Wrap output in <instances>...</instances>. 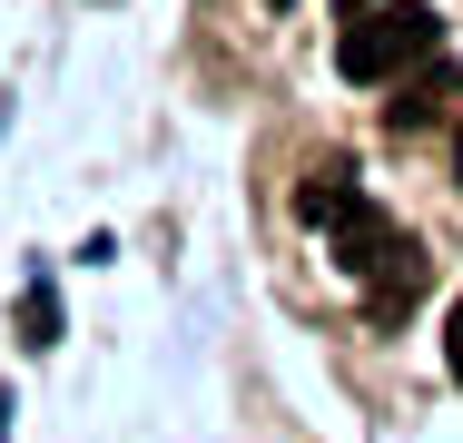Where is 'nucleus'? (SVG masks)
<instances>
[{
  "instance_id": "nucleus-3",
  "label": "nucleus",
  "mask_w": 463,
  "mask_h": 443,
  "mask_svg": "<svg viewBox=\"0 0 463 443\" xmlns=\"http://www.w3.org/2000/svg\"><path fill=\"white\" fill-rule=\"evenodd\" d=\"M424 276H434V266H424V247L404 237V247H394V257H384V266L365 276V306H374V325H394V316H404V306L424 296Z\"/></svg>"
},
{
  "instance_id": "nucleus-1",
  "label": "nucleus",
  "mask_w": 463,
  "mask_h": 443,
  "mask_svg": "<svg viewBox=\"0 0 463 443\" xmlns=\"http://www.w3.org/2000/svg\"><path fill=\"white\" fill-rule=\"evenodd\" d=\"M444 50V20L424 10V0H365V10H345V40H335V70L345 80H404L414 60H434Z\"/></svg>"
},
{
  "instance_id": "nucleus-8",
  "label": "nucleus",
  "mask_w": 463,
  "mask_h": 443,
  "mask_svg": "<svg viewBox=\"0 0 463 443\" xmlns=\"http://www.w3.org/2000/svg\"><path fill=\"white\" fill-rule=\"evenodd\" d=\"M267 10H286V0H267Z\"/></svg>"
},
{
  "instance_id": "nucleus-5",
  "label": "nucleus",
  "mask_w": 463,
  "mask_h": 443,
  "mask_svg": "<svg viewBox=\"0 0 463 443\" xmlns=\"http://www.w3.org/2000/svg\"><path fill=\"white\" fill-rule=\"evenodd\" d=\"M444 364L463 374V296H454V316H444Z\"/></svg>"
},
{
  "instance_id": "nucleus-6",
  "label": "nucleus",
  "mask_w": 463,
  "mask_h": 443,
  "mask_svg": "<svg viewBox=\"0 0 463 443\" xmlns=\"http://www.w3.org/2000/svg\"><path fill=\"white\" fill-rule=\"evenodd\" d=\"M454 177H463V118H454Z\"/></svg>"
},
{
  "instance_id": "nucleus-7",
  "label": "nucleus",
  "mask_w": 463,
  "mask_h": 443,
  "mask_svg": "<svg viewBox=\"0 0 463 443\" xmlns=\"http://www.w3.org/2000/svg\"><path fill=\"white\" fill-rule=\"evenodd\" d=\"M335 10H365V0H335Z\"/></svg>"
},
{
  "instance_id": "nucleus-4",
  "label": "nucleus",
  "mask_w": 463,
  "mask_h": 443,
  "mask_svg": "<svg viewBox=\"0 0 463 443\" xmlns=\"http://www.w3.org/2000/svg\"><path fill=\"white\" fill-rule=\"evenodd\" d=\"M20 345H30V354L60 345V296H50V276H30V286H20Z\"/></svg>"
},
{
  "instance_id": "nucleus-2",
  "label": "nucleus",
  "mask_w": 463,
  "mask_h": 443,
  "mask_svg": "<svg viewBox=\"0 0 463 443\" xmlns=\"http://www.w3.org/2000/svg\"><path fill=\"white\" fill-rule=\"evenodd\" d=\"M454 108V70H444V50L424 60V80H394V99H384V128L394 138H414V128H434Z\"/></svg>"
}]
</instances>
